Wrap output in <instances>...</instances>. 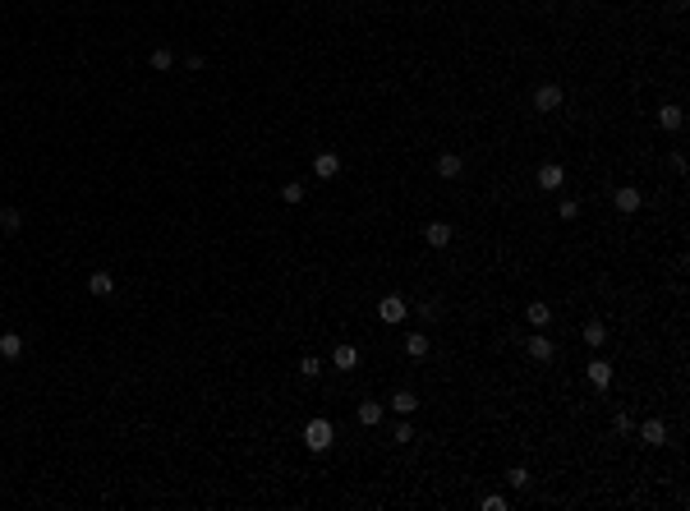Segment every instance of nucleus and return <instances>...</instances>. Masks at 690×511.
<instances>
[{"mask_svg":"<svg viewBox=\"0 0 690 511\" xmlns=\"http://www.w3.org/2000/svg\"><path fill=\"white\" fill-rule=\"evenodd\" d=\"M382 410H387L382 401H373V396H364V401H359V405H354V419H359V424H364V429H378V424H382Z\"/></svg>","mask_w":690,"mask_h":511,"instance_id":"nucleus-6","label":"nucleus"},{"mask_svg":"<svg viewBox=\"0 0 690 511\" xmlns=\"http://www.w3.org/2000/svg\"><path fill=\"white\" fill-rule=\"evenodd\" d=\"M612 429H617V433H631V429H635V419H631L626 410H617V415H612Z\"/></svg>","mask_w":690,"mask_h":511,"instance_id":"nucleus-28","label":"nucleus"},{"mask_svg":"<svg viewBox=\"0 0 690 511\" xmlns=\"http://www.w3.org/2000/svg\"><path fill=\"white\" fill-rule=\"evenodd\" d=\"M378 318L382 322H405V295H382V304H378Z\"/></svg>","mask_w":690,"mask_h":511,"instance_id":"nucleus-7","label":"nucleus"},{"mask_svg":"<svg viewBox=\"0 0 690 511\" xmlns=\"http://www.w3.org/2000/svg\"><path fill=\"white\" fill-rule=\"evenodd\" d=\"M506 484H511V489H525V484H529V470L525 466H511V470H506Z\"/></svg>","mask_w":690,"mask_h":511,"instance_id":"nucleus-25","label":"nucleus"},{"mask_svg":"<svg viewBox=\"0 0 690 511\" xmlns=\"http://www.w3.org/2000/svg\"><path fill=\"white\" fill-rule=\"evenodd\" d=\"M460 171H465V157H460V152H442L438 157V175L442 180H456Z\"/></svg>","mask_w":690,"mask_h":511,"instance_id":"nucleus-14","label":"nucleus"},{"mask_svg":"<svg viewBox=\"0 0 690 511\" xmlns=\"http://www.w3.org/2000/svg\"><path fill=\"white\" fill-rule=\"evenodd\" d=\"M525 355H529V359H534V364H548V359H552V355H557V345H552V336H543V332H534V336H529V341H525Z\"/></svg>","mask_w":690,"mask_h":511,"instance_id":"nucleus-5","label":"nucleus"},{"mask_svg":"<svg viewBox=\"0 0 690 511\" xmlns=\"http://www.w3.org/2000/svg\"><path fill=\"white\" fill-rule=\"evenodd\" d=\"M19 226H23V217H19V212H14V208H0V231H19Z\"/></svg>","mask_w":690,"mask_h":511,"instance_id":"nucleus-22","label":"nucleus"},{"mask_svg":"<svg viewBox=\"0 0 690 511\" xmlns=\"http://www.w3.org/2000/svg\"><path fill=\"white\" fill-rule=\"evenodd\" d=\"M281 199H285V203H304V185H299V180L281 185Z\"/></svg>","mask_w":690,"mask_h":511,"instance_id":"nucleus-26","label":"nucleus"},{"mask_svg":"<svg viewBox=\"0 0 690 511\" xmlns=\"http://www.w3.org/2000/svg\"><path fill=\"white\" fill-rule=\"evenodd\" d=\"M681 124H686V111H681L677 101H668L663 111H658V129H668V134H677Z\"/></svg>","mask_w":690,"mask_h":511,"instance_id":"nucleus-11","label":"nucleus"},{"mask_svg":"<svg viewBox=\"0 0 690 511\" xmlns=\"http://www.w3.org/2000/svg\"><path fill=\"white\" fill-rule=\"evenodd\" d=\"M299 373H304V378H318V373H322V359L318 355H304V359H299Z\"/></svg>","mask_w":690,"mask_h":511,"instance_id":"nucleus-23","label":"nucleus"},{"mask_svg":"<svg viewBox=\"0 0 690 511\" xmlns=\"http://www.w3.org/2000/svg\"><path fill=\"white\" fill-rule=\"evenodd\" d=\"M608 382H612V364H608V359H589V387H608Z\"/></svg>","mask_w":690,"mask_h":511,"instance_id":"nucleus-17","label":"nucleus"},{"mask_svg":"<svg viewBox=\"0 0 690 511\" xmlns=\"http://www.w3.org/2000/svg\"><path fill=\"white\" fill-rule=\"evenodd\" d=\"M428 350H433V341H428L424 332H405V355L410 359H428Z\"/></svg>","mask_w":690,"mask_h":511,"instance_id":"nucleus-16","label":"nucleus"},{"mask_svg":"<svg viewBox=\"0 0 690 511\" xmlns=\"http://www.w3.org/2000/svg\"><path fill=\"white\" fill-rule=\"evenodd\" d=\"M557 217H561V222H575V217H580V203H575V199H561Z\"/></svg>","mask_w":690,"mask_h":511,"instance_id":"nucleus-27","label":"nucleus"},{"mask_svg":"<svg viewBox=\"0 0 690 511\" xmlns=\"http://www.w3.org/2000/svg\"><path fill=\"white\" fill-rule=\"evenodd\" d=\"M313 175H318V180H336L340 175V157L336 152H318V157H313Z\"/></svg>","mask_w":690,"mask_h":511,"instance_id":"nucleus-9","label":"nucleus"},{"mask_svg":"<svg viewBox=\"0 0 690 511\" xmlns=\"http://www.w3.org/2000/svg\"><path fill=\"white\" fill-rule=\"evenodd\" d=\"M331 442H336V429H331V419H322V415H318V419L304 424V447H308V452H327Z\"/></svg>","mask_w":690,"mask_h":511,"instance_id":"nucleus-1","label":"nucleus"},{"mask_svg":"<svg viewBox=\"0 0 690 511\" xmlns=\"http://www.w3.org/2000/svg\"><path fill=\"white\" fill-rule=\"evenodd\" d=\"M561 101H566V92H561L557 83H538L534 88V111L552 115V111H561Z\"/></svg>","mask_w":690,"mask_h":511,"instance_id":"nucleus-2","label":"nucleus"},{"mask_svg":"<svg viewBox=\"0 0 690 511\" xmlns=\"http://www.w3.org/2000/svg\"><path fill=\"white\" fill-rule=\"evenodd\" d=\"M19 355H23V336L19 332H0V359H10L14 364Z\"/></svg>","mask_w":690,"mask_h":511,"instance_id":"nucleus-18","label":"nucleus"},{"mask_svg":"<svg viewBox=\"0 0 690 511\" xmlns=\"http://www.w3.org/2000/svg\"><path fill=\"white\" fill-rule=\"evenodd\" d=\"M538 189H543V194H557L561 189V185H566V171H561L557 166V161H543V166H538Z\"/></svg>","mask_w":690,"mask_h":511,"instance_id":"nucleus-4","label":"nucleus"},{"mask_svg":"<svg viewBox=\"0 0 690 511\" xmlns=\"http://www.w3.org/2000/svg\"><path fill=\"white\" fill-rule=\"evenodd\" d=\"M580 336H584V345H594V350H598V345L608 341V327H603V322H584Z\"/></svg>","mask_w":690,"mask_h":511,"instance_id":"nucleus-21","label":"nucleus"},{"mask_svg":"<svg viewBox=\"0 0 690 511\" xmlns=\"http://www.w3.org/2000/svg\"><path fill=\"white\" fill-rule=\"evenodd\" d=\"M391 442H401V447H405V442H415V429H410V419H401V424L391 429Z\"/></svg>","mask_w":690,"mask_h":511,"instance_id":"nucleus-24","label":"nucleus"},{"mask_svg":"<svg viewBox=\"0 0 690 511\" xmlns=\"http://www.w3.org/2000/svg\"><path fill=\"white\" fill-rule=\"evenodd\" d=\"M424 240H428L433 249H447V245H451V222H428V226H424Z\"/></svg>","mask_w":690,"mask_h":511,"instance_id":"nucleus-12","label":"nucleus"},{"mask_svg":"<svg viewBox=\"0 0 690 511\" xmlns=\"http://www.w3.org/2000/svg\"><path fill=\"white\" fill-rule=\"evenodd\" d=\"M438 309H442V304H438V300H428V304H424V309H419V318H424V322H433V318H438Z\"/></svg>","mask_w":690,"mask_h":511,"instance_id":"nucleus-30","label":"nucleus"},{"mask_svg":"<svg viewBox=\"0 0 690 511\" xmlns=\"http://www.w3.org/2000/svg\"><path fill=\"white\" fill-rule=\"evenodd\" d=\"M148 65H152V69H157V74H166V69L175 65V51H171V46H157L152 56H148Z\"/></svg>","mask_w":690,"mask_h":511,"instance_id":"nucleus-20","label":"nucleus"},{"mask_svg":"<svg viewBox=\"0 0 690 511\" xmlns=\"http://www.w3.org/2000/svg\"><path fill=\"white\" fill-rule=\"evenodd\" d=\"M387 410H396L401 419H410V415L419 410V396H415V391H405V387H401V391H396L391 401H387Z\"/></svg>","mask_w":690,"mask_h":511,"instance_id":"nucleus-10","label":"nucleus"},{"mask_svg":"<svg viewBox=\"0 0 690 511\" xmlns=\"http://www.w3.org/2000/svg\"><path fill=\"white\" fill-rule=\"evenodd\" d=\"M525 318H529V327H548V322H552V309H548L543 300H534V304L525 309Z\"/></svg>","mask_w":690,"mask_h":511,"instance_id":"nucleus-19","label":"nucleus"},{"mask_svg":"<svg viewBox=\"0 0 690 511\" xmlns=\"http://www.w3.org/2000/svg\"><path fill=\"white\" fill-rule=\"evenodd\" d=\"M640 203H645V194H640L635 185H617V189H612V208L626 212V217H631V212H640Z\"/></svg>","mask_w":690,"mask_h":511,"instance_id":"nucleus-3","label":"nucleus"},{"mask_svg":"<svg viewBox=\"0 0 690 511\" xmlns=\"http://www.w3.org/2000/svg\"><path fill=\"white\" fill-rule=\"evenodd\" d=\"M354 364H359V350H354V345H336V350H331V368H340V373H350Z\"/></svg>","mask_w":690,"mask_h":511,"instance_id":"nucleus-15","label":"nucleus"},{"mask_svg":"<svg viewBox=\"0 0 690 511\" xmlns=\"http://www.w3.org/2000/svg\"><path fill=\"white\" fill-rule=\"evenodd\" d=\"M479 507H483V511H506V498H497V493H488V498H483Z\"/></svg>","mask_w":690,"mask_h":511,"instance_id":"nucleus-29","label":"nucleus"},{"mask_svg":"<svg viewBox=\"0 0 690 511\" xmlns=\"http://www.w3.org/2000/svg\"><path fill=\"white\" fill-rule=\"evenodd\" d=\"M88 290L97 295V300H110V295H115V277H110V272H92V277H88Z\"/></svg>","mask_w":690,"mask_h":511,"instance_id":"nucleus-13","label":"nucleus"},{"mask_svg":"<svg viewBox=\"0 0 690 511\" xmlns=\"http://www.w3.org/2000/svg\"><path fill=\"white\" fill-rule=\"evenodd\" d=\"M640 442H645V447H663V442H668V424H663V419H645V424H640Z\"/></svg>","mask_w":690,"mask_h":511,"instance_id":"nucleus-8","label":"nucleus"}]
</instances>
